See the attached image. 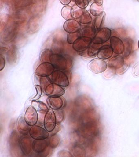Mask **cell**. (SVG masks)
<instances>
[{"instance_id":"obj_17","label":"cell","mask_w":139,"mask_h":157,"mask_svg":"<svg viewBox=\"0 0 139 157\" xmlns=\"http://www.w3.org/2000/svg\"><path fill=\"white\" fill-rule=\"evenodd\" d=\"M96 30L94 26H86L81 32L82 36L87 37L93 39L96 33Z\"/></svg>"},{"instance_id":"obj_3","label":"cell","mask_w":139,"mask_h":157,"mask_svg":"<svg viewBox=\"0 0 139 157\" xmlns=\"http://www.w3.org/2000/svg\"><path fill=\"white\" fill-rule=\"evenodd\" d=\"M50 62L57 70H65L68 67V61L65 57L58 54H53L50 59Z\"/></svg>"},{"instance_id":"obj_28","label":"cell","mask_w":139,"mask_h":157,"mask_svg":"<svg viewBox=\"0 0 139 157\" xmlns=\"http://www.w3.org/2000/svg\"><path fill=\"white\" fill-rule=\"evenodd\" d=\"M138 48H139V41H138Z\"/></svg>"},{"instance_id":"obj_2","label":"cell","mask_w":139,"mask_h":157,"mask_svg":"<svg viewBox=\"0 0 139 157\" xmlns=\"http://www.w3.org/2000/svg\"><path fill=\"white\" fill-rule=\"evenodd\" d=\"M112 30L108 28H102L98 30L92 39V43L96 45H102L108 41L112 37Z\"/></svg>"},{"instance_id":"obj_20","label":"cell","mask_w":139,"mask_h":157,"mask_svg":"<svg viewBox=\"0 0 139 157\" xmlns=\"http://www.w3.org/2000/svg\"><path fill=\"white\" fill-rule=\"evenodd\" d=\"M81 36V32L80 30L75 33H68L67 37V41L68 44L73 45L74 42Z\"/></svg>"},{"instance_id":"obj_8","label":"cell","mask_w":139,"mask_h":157,"mask_svg":"<svg viewBox=\"0 0 139 157\" xmlns=\"http://www.w3.org/2000/svg\"><path fill=\"white\" fill-rule=\"evenodd\" d=\"M124 57L121 55H117L112 56L108 60L107 66L111 69L118 71L124 66Z\"/></svg>"},{"instance_id":"obj_25","label":"cell","mask_w":139,"mask_h":157,"mask_svg":"<svg viewBox=\"0 0 139 157\" xmlns=\"http://www.w3.org/2000/svg\"><path fill=\"white\" fill-rule=\"evenodd\" d=\"M60 3L64 6H68L71 2L72 0H59Z\"/></svg>"},{"instance_id":"obj_27","label":"cell","mask_w":139,"mask_h":157,"mask_svg":"<svg viewBox=\"0 0 139 157\" xmlns=\"http://www.w3.org/2000/svg\"><path fill=\"white\" fill-rule=\"evenodd\" d=\"M94 1H96V2H98L99 1H101V0H94Z\"/></svg>"},{"instance_id":"obj_11","label":"cell","mask_w":139,"mask_h":157,"mask_svg":"<svg viewBox=\"0 0 139 157\" xmlns=\"http://www.w3.org/2000/svg\"><path fill=\"white\" fill-rule=\"evenodd\" d=\"M25 121L30 126H34L38 122V117L36 109L34 106H29L25 113Z\"/></svg>"},{"instance_id":"obj_4","label":"cell","mask_w":139,"mask_h":157,"mask_svg":"<svg viewBox=\"0 0 139 157\" xmlns=\"http://www.w3.org/2000/svg\"><path fill=\"white\" fill-rule=\"evenodd\" d=\"M53 65L49 62H42L35 71V74L41 77H48L54 71Z\"/></svg>"},{"instance_id":"obj_10","label":"cell","mask_w":139,"mask_h":157,"mask_svg":"<svg viewBox=\"0 0 139 157\" xmlns=\"http://www.w3.org/2000/svg\"><path fill=\"white\" fill-rule=\"evenodd\" d=\"M44 120L45 128L48 132H52L56 126L57 120L54 112H47Z\"/></svg>"},{"instance_id":"obj_1","label":"cell","mask_w":139,"mask_h":157,"mask_svg":"<svg viewBox=\"0 0 139 157\" xmlns=\"http://www.w3.org/2000/svg\"><path fill=\"white\" fill-rule=\"evenodd\" d=\"M48 77L52 83L60 86L67 87L69 86V77L66 73L62 70H56Z\"/></svg>"},{"instance_id":"obj_19","label":"cell","mask_w":139,"mask_h":157,"mask_svg":"<svg viewBox=\"0 0 139 157\" xmlns=\"http://www.w3.org/2000/svg\"><path fill=\"white\" fill-rule=\"evenodd\" d=\"M52 50L49 49H45L42 50L40 55V60L42 62H49L51 56L53 54Z\"/></svg>"},{"instance_id":"obj_14","label":"cell","mask_w":139,"mask_h":157,"mask_svg":"<svg viewBox=\"0 0 139 157\" xmlns=\"http://www.w3.org/2000/svg\"><path fill=\"white\" fill-rule=\"evenodd\" d=\"M102 45H96L92 43L91 45L86 50L79 52V55L84 57L93 58L97 56V52Z\"/></svg>"},{"instance_id":"obj_5","label":"cell","mask_w":139,"mask_h":157,"mask_svg":"<svg viewBox=\"0 0 139 157\" xmlns=\"http://www.w3.org/2000/svg\"><path fill=\"white\" fill-rule=\"evenodd\" d=\"M107 64L104 60L94 59L89 63L88 67L89 69L95 74L102 73L107 70Z\"/></svg>"},{"instance_id":"obj_22","label":"cell","mask_w":139,"mask_h":157,"mask_svg":"<svg viewBox=\"0 0 139 157\" xmlns=\"http://www.w3.org/2000/svg\"><path fill=\"white\" fill-rule=\"evenodd\" d=\"M75 4L79 8L85 9L88 6L89 0H75Z\"/></svg>"},{"instance_id":"obj_13","label":"cell","mask_w":139,"mask_h":157,"mask_svg":"<svg viewBox=\"0 0 139 157\" xmlns=\"http://www.w3.org/2000/svg\"><path fill=\"white\" fill-rule=\"evenodd\" d=\"M113 53V49L110 45H102L99 49L97 56L101 59H108L112 57Z\"/></svg>"},{"instance_id":"obj_16","label":"cell","mask_w":139,"mask_h":157,"mask_svg":"<svg viewBox=\"0 0 139 157\" xmlns=\"http://www.w3.org/2000/svg\"><path fill=\"white\" fill-rule=\"evenodd\" d=\"M90 12L91 14L94 17H97L103 13V7L99 2H95L91 5Z\"/></svg>"},{"instance_id":"obj_24","label":"cell","mask_w":139,"mask_h":157,"mask_svg":"<svg viewBox=\"0 0 139 157\" xmlns=\"http://www.w3.org/2000/svg\"><path fill=\"white\" fill-rule=\"evenodd\" d=\"M6 61L5 59L4 56L1 54V69L0 71H2L4 68L5 66Z\"/></svg>"},{"instance_id":"obj_18","label":"cell","mask_w":139,"mask_h":157,"mask_svg":"<svg viewBox=\"0 0 139 157\" xmlns=\"http://www.w3.org/2000/svg\"><path fill=\"white\" fill-rule=\"evenodd\" d=\"M124 51L123 56L127 58L131 54L133 50V41L130 38H126L124 40Z\"/></svg>"},{"instance_id":"obj_6","label":"cell","mask_w":139,"mask_h":157,"mask_svg":"<svg viewBox=\"0 0 139 157\" xmlns=\"http://www.w3.org/2000/svg\"><path fill=\"white\" fill-rule=\"evenodd\" d=\"M92 43L91 38L80 36L73 44V48L78 52H81L87 49Z\"/></svg>"},{"instance_id":"obj_15","label":"cell","mask_w":139,"mask_h":157,"mask_svg":"<svg viewBox=\"0 0 139 157\" xmlns=\"http://www.w3.org/2000/svg\"><path fill=\"white\" fill-rule=\"evenodd\" d=\"M74 11L71 6H65L63 7L61 11L62 17L66 20L73 19L74 18Z\"/></svg>"},{"instance_id":"obj_9","label":"cell","mask_w":139,"mask_h":157,"mask_svg":"<svg viewBox=\"0 0 139 157\" xmlns=\"http://www.w3.org/2000/svg\"><path fill=\"white\" fill-rule=\"evenodd\" d=\"M110 45L115 53L119 55L124 53V43L120 38L116 36H112L110 39Z\"/></svg>"},{"instance_id":"obj_26","label":"cell","mask_w":139,"mask_h":157,"mask_svg":"<svg viewBox=\"0 0 139 157\" xmlns=\"http://www.w3.org/2000/svg\"><path fill=\"white\" fill-rule=\"evenodd\" d=\"M138 64V65H137L136 66H135L134 69V73L136 75H139V63Z\"/></svg>"},{"instance_id":"obj_21","label":"cell","mask_w":139,"mask_h":157,"mask_svg":"<svg viewBox=\"0 0 139 157\" xmlns=\"http://www.w3.org/2000/svg\"><path fill=\"white\" fill-rule=\"evenodd\" d=\"M105 17V13H103L101 15L96 17L94 21V26L96 28V30H98L101 28L102 25L104 21Z\"/></svg>"},{"instance_id":"obj_12","label":"cell","mask_w":139,"mask_h":157,"mask_svg":"<svg viewBox=\"0 0 139 157\" xmlns=\"http://www.w3.org/2000/svg\"><path fill=\"white\" fill-rule=\"evenodd\" d=\"M63 28L68 33H75L80 30L81 25L75 19L68 20L64 22Z\"/></svg>"},{"instance_id":"obj_23","label":"cell","mask_w":139,"mask_h":157,"mask_svg":"<svg viewBox=\"0 0 139 157\" xmlns=\"http://www.w3.org/2000/svg\"><path fill=\"white\" fill-rule=\"evenodd\" d=\"M35 86L36 89V91H37V94L34 98H33V101H37L39 99L41 95H42V89L41 86L36 85Z\"/></svg>"},{"instance_id":"obj_7","label":"cell","mask_w":139,"mask_h":157,"mask_svg":"<svg viewBox=\"0 0 139 157\" xmlns=\"http://www.w3.org/2000/svg\"><path fill=\"white\" fill-rule=\"evenodd\" d=\"M74 18L79 23L83 24H89L92 21V18L87 10L80 8L74 12Z\"/></svg>"}]
</instances>
